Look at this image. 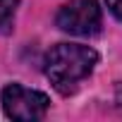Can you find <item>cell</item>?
<instances>
[{
  "label": "cell",
  "mask_w": 122,
  "mask_h": 122,
  "mask_svg": "<svg viewBox=\"0 0 122 122\" xmlns=\"http://www.w3.org/2000/svg\"><path fill=\"white\" fill-rule=\"evenodd\" d=\"M17 5H19V0H0V29L7 26L17 12Z\"/></svg>",
  "instance_id": "cell-4"
},
{
  "label": "cell",
  "mask_w": 122,
  "mask_h": 122,
  "mask_svg": "<svg viewBox=\"0 0 122 122\" xmlns=\"http://www.w3.org/2000/svg\"><path fill=\"white\" fill-rule=\"evenodd\" d=\"M105 3H108L110 12H112L117 19H122V0H105Z\"/></svg>",
  "instance_id": "cell-5"
},
{
  "label": "cell",
  "mask_w": 122,
  "mask_h": 122,
  "mask_svg": "<svg viewBox=\"0 0 122 122\" xmlns=\"http://www.w3.org/2000/svg\"><path fill=\"white\" fill-rule=\"evenodd\" d=\"M98 62V53L81 43H57L46 55V77L50 84L62 93L70 96L77 86L93 72Z\"/></svg>",
  "instance_id": "cell-1"
},
{
  "label": "cell",
  "mask_w": 122,
  "mask_h": 122,
  "mask_svg": "<svg viewBox=\"0 0 122 122\" xmlns=\"http://www.w3.org/2000/svg\"><path fill=\"white\" fill-rule=\"evenodd\" d=\"M57 26L74 36H93L101 29V7L96 0H70L57 12Z\"/></svg>",
  "instance_id": "cell-3"
},
{
  "label": "cell",
  "mask_w": 122,
  "mask_h": 122,
  "mask_svg": "<svg viewBox=\"0 0 122 122\" xmlns=\"http://www.w3.org/2000/svg\"><path fill=\"white\" fill-rule=\"evenodd\" d=\"M48 96L34 89H26L22 84H10L3 89V110L7 117L19 120V122H31V120H43L48 112Z\"/></svg>",
  "instance_id": "cell-2"
}]
</instances>
